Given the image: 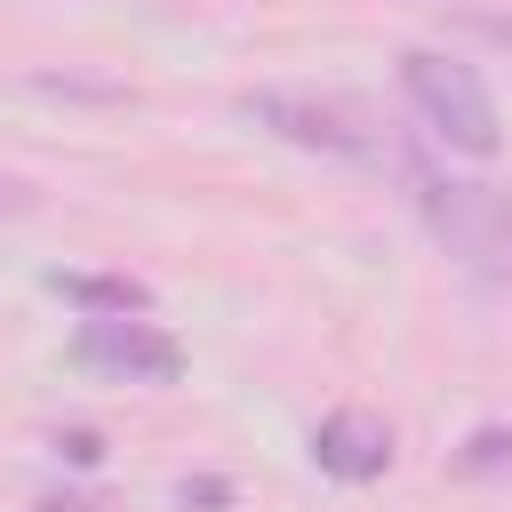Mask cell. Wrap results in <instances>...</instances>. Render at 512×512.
<instances>
[{"label": "cell", "mask_w": 512, "mask_h": 512, "mask_svg": "<svg viewBox=\"0 0 512 512\" xmlns=\"http://www.w3.org/2000/svg\"><path fill=\"white\" fill-rule=\"evenodd\" d=\"M408 184H416V208H424L432 240L464 272L512 288V192L472 184V176H432V168H408Z\"/></svg>", "instance_id": "cell-1"}, {"label": "cell", "mask_w": 512, "mask_h": 512, "mask_svg": "<svg viewBox=\"0 0 512 512\" xmlns=\"http://www.w3.org/2000/svg\"><path fill=\"white\" fill-rule=\"evenodd\" d=\"M400 88H408V104L424 112V128H432L440 144H456V152H472V160L496 152V104H488V88H480L472 64H456V56H440V48H408V56H400Z\"/></svg>", "instance_id": "cell-2"}, {"label": "cell", "mask_w": 512, "mask_h": 512, "mask_svg": "<svg viewBox=\"0 0 512 512\" xmlns=\"http://www.w3.org/2000/svg\"><path fill=\"white\" fill-rule=\"evenodd\" d=\"M72 360L96 376H120V384H176L184 376L176 336H160L152 320H88L72 336Z\"/></svg>", "instance_id": "cell-3"}, {"label": "cell", "mask_w": 512, "mask_h": 512, "mask_svg": "<svg viewBox=\"0 0 512 512\" xmlns=\"http://www.w3.org/2000/svg\"><path fill=\"white\" fill-rule=\"evenodd\" d=\"M248 112L264 120V128H280L288 144H304V152H336V160H376L384 144L368 136V120H352L344 104H312V96H248Z\"/></svg>", "instance_id": "cell-4"}, {"label": "cell", "mask_w": 512, "mask_h": 512, "mask_svg": "<svg viewBox=\"0 0 512 512\" xmlns=\"http://www.w3.org/2000/svg\"><path fill=\"white\" fill-rule=\"evenodd\" d=\"M312 456H320V472H336V480H376L384 464H392V432L376 424V416H328L320 432H312Z\"/></svg>", "instance_id": "cell-5"}, {"label": "cell", "mask_w": 512, "mask_h": 512, "mask_svg": "<svg viewBox=\"0 0 512 512\" xmlns=\"http://www.w3.org/2000/svg\"><path fill=\"white\" fill-rule=\"evenodd\" d=\"M64 296H72V304H88V312H104V320H136V312L152 304L136 280H64Z\"/></svg>", "instance_id": "cell-6"}, {"label": "cell", "mask_w": 512, "mask_h": 512, "mask_svg": "<svg viewBox=\"0 0 512 512\" xmlns=\"http://www.w3.org/2000/svg\"><path fill=\"white\" fill-rule=\"evenodd\" d=\"M456 464H464L472 480H512V432H504V424H480V432L456 448Z\"/></svg>", "instance_id": "cell-7"}, {"label": "cell", "mask_w": 512, "mask_h": 512, "mask_svg": "<svg viewBox=\"0 0 512 512\" xmlns=\"http://www.w3.org/2000/svg\"><path fill=\"white\" fill-rule=\"evenodd\" d=\"M464 32H480V40L512 48V16H488V8H472V16H464Z\"/></svg>", "instance_id": "cell-8"}, {"label": "cell", "mask_w": 512, "mask_h": 512, "mask_svg": "<svg viewBox=\"0 0 512 512\" xmlns=\"http://www.w3.org/2000/svg\"><path fill=\"white\" fill-rule=\"evenodd\" d=\"M64 456H72V464H96L104 448H96V432H72V440H64Z\"/></svg>", "instance_id": "cell-9"}, {"label": "cell", "mask_w": 512, "mask_h": 512, "mask_svg": "<svg viewBox=\"0 0 512 512\" xmlns=\"http://www.w3.org/2000/svg\"><path fill=\"white\" fill-rule=\"evenodd\" d=\"M24 208H32V200H24V184H8V176H0V216H24Z\"/></svg>", "instance_id": "cell-10"}, {"label": "cell", "mask_w": 512, "mask_h": 512, "mask_svg": "<svg viewBox=\"0 0 512 512\" xmlns=\"http://www.w3.org/2000/svg\"><path fill=\"white\" fill-rule=\"evenodd\" d=\"M40 512H96V504H88V496H48Z\"/></svg>", "instance_id": "cell-11"}]
</instances>
